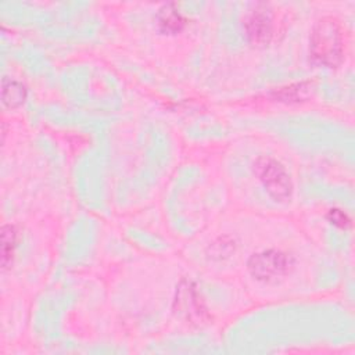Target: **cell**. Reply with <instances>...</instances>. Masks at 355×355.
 Segmentation results:
<instances>
[{"mask_svg":"<svg viewBox=\"0 0 355 355\" xmlns=\"http://www.w3.org/2000/svg\"><path fill=\"white\" fill-rule=\"evenodd\" d=\"M311 55L318 64L326 67H337L343 61L344 40L334 18L324 17L315 24L311 35Z\"/></svg>","mask_w":355,"mask_h":355,"instance_id":"1","label":"cell"},{"mask_svg":"<svg viewBox=\"0 0 355 355\" xmlns=\"http://www.w3.org/2000/svg\"><path fill=\"white\" fill-rule=\"evenodd\" d=\"M254 171L269 196L277 201L290 198L293 183L290 175L279 161L270 157H259L254 164Z\"/></svg>","mask_w":355,"mask_h":355,"instance_id":"2","label":"cell"},{"mask_svg":"<svg viewBox=\"0 0 355 355\" xmlns=\"http://www.w3.org/2000/svg\"><path fill=\"white\" fill-rule=\"evenodd\" d=\"M293 258L282 251L265 250L248 259L250 273L261 282H275L284 277L293 268Z\"/></svg>","mask_w":355,"mask_h":355,"instance_id":"3","label":"cell"},{"mask_svg":"<svg viewBox=\"0 0 355 355\" xmlns=\"http://www.w3.org/2000/svg\"><path fill=\"white\" fill-rule=\"evenodd\" d=\"M176 306L178 312L184 316L187 320L194 323L204 322L205 318V308L204 304L193 287L191 283H183L179 287L178 297H176Z\"/></svg>","mask_w":355,"mask_h":355,"instance_id":"4","label":"cell"},{"mask_svg":"<svg viewBox=\"0 0 355 355\" xmlns=\"http://www.w3.org/2000/svg\"><path fill=\"white\" fill-rule=\"evenodd\" d=\"M245 32L251 43L262 46L272 37V17L266 7H257L245 19Z\"/></svg>","mask_w":355,"mask_h":355,"instance_id":"5","label":"cell"},{"mask_svg":"<svg viewBox=\"0 0 355 355\" xmlns=\"http://www.w3.org/2000/svg\"><path fill=\"white\" fill-rule=\"evenodd\" d=\"M158 25L162 32L176 33L184 26V18L173 4H165L158 12Z\"/></svg>","mask_w":355,"mask_h":355,"instance_id":"6","label":"cell"},{"mask_svg":"<svg viewBox=\"0 0 355 355\" xmlns=\"http://www.w3.org/2000/svg\"><path fill=\"white\" fill-rule=\"evenodd\" d=\"M26 89L22 83L17 80H3V90H1V100L3 104L8 108H15L25 101Z\"/></svg>","mask_w":355,"mask_h":355,"instance_id":"7","label":"cell"},{"mask_svg":"<svg viewBox=\"0 0 355 355\" xmlns=\"http://www.w3.org/2000/svg\"><path fill=\"white\" fill-rule=\"evenodd\" d=\"M15 241H17V232L14 226L4 225L1 227V265L4 269L8 268V265L12 261Z\"/></svg>","mask_w":355,"mask_h":355,"instance_id":"8","label":"cell"},{"mask_svg":"<svg viewBox=\"0 0 355 355\" xmlns=\"http://www.w3.org/2000/svg\"><path fill=\"white\" fill-rule=\"evenodd\" d=\"M311 89V83H297L293 86H288L286 89H282L279 92V97L283 100H290V101H298L302 100L308 96V92Z\"/></svg>","mask_w":355,"mask_h":355,"instance_id":"9","label":"cell"},{"mask_svg":"<svg viewBox=\"0 0 355 355\" xmlns=\"http://www.w3.org/2000/svg\"><path fill=\"white\" fill-rule=\"evenodd\" d=\"M327 219L337 227H341V229H345L351 225V219L349 216L341 211V209H337V208H333L327 212Z\"/></svg>","mask_w":355,"mask_h":355,"instance_id":"10","label":"cell"}]
</instances>
